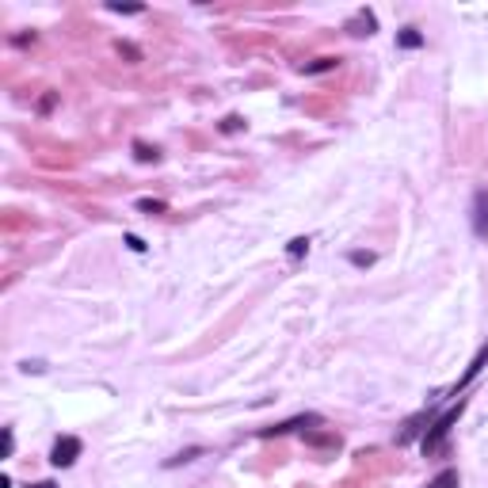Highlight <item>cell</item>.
<instances>
[{
	"mask_svg": "<svg viewBox=\"0 0 488 488\" xmlns=\"http://www.w3.org/2000/svg\"><path fill=\"white\" fill-rule=\"evenodd\" d=\"M465 409V401H458L454 409H446L439 420H431V427H427V435H423V454H439L446 450V439H450V427L458 423V416H462Z\"/></svg>",
	"mask_w": 488,
	"mask_h": 488,
	"instance_id": "obj_1",
	"label": "cell"
},
{
	"mask_svg": "<svg viewBox=\"0 0 488 488\" xmlns=\"http://www.w3.org/2000/svg\"><path fill=\"white\" fill-rule=\"evenodd\" d=\"M80 450H84V443L77 439V435H65V439H57L54 446V454H50V462L57 465V470H69V465L80 458Z\"/></svg>",
	"mask_w": 488,
	"mask_h": 488,
	"instance_id": "obj_2",
	"label": "cell"
},
{
	"mask_svg": "<svg viewBox=\"0 0 488 488\" xmlns=\"http://www.w3.org/2000/svg\"><path fill=\"white\" fill-rule=\"evenodd\" d=\"M473 237L488 240V191L484 187L473 195Z\"/></svg>",
	"mask_w": 488,
	"mask_h": 488,
	"instance_id": "obj_3",
	"label": "cell"
},
{
	"mask_svg": "<svg viewBox=\"0 0 488 488\" xmlns=\"http://www.w3.org/2000/svg\"><path fill=\"white\" fill-rule=\"evenodd\" d=\"M348 30H351L355 38H370L374 30H378V19H374L370 8H359V12H355V16L348 19Z\"/></svg>",
	"mask_w": 488,
	"mask_h": 488,
	"instance_id": "obj_4",
	"label": "cell"
},
{
	"mask_svg": "<svg viewBox=\"0 0 488 488\" xmlns=\"http://www.w3.org/2000/svg\"><path fill=\"white\" fill-rule=\"evenodd\" d=\"M484 366H488V343H484V348H481V351H477V355H473V362H470V366H465V378H462V382H458V385H454V396H458V393H462V389H465V385H470V382L477 378V374H481V370H484Z\"/></svg>",
	"mask_w": 488,
	"mask_h": 488,
	"instance_id": "obj_5",
	"label": "cell"
},
{
	"mask_svg": "<svg viewBox=\"0 0 488 488\" xmlns=\"http://www.w3.org/2000/svg\"><path fill=\"white\" fill-rule=\"evenodd\" d=\"M317 423H321V416H294V420L279 423V427H267L263 435H287V431H298V427H317Z\"/></svg>",
	"mask_w": 488,
	"mask_h": 488,
	"instance_id": "obj_6",
	"label": "cell"
},
{
	"mask_svg": "<svg viewBox=\"0 0 488 488\" xmlns=\"http://www.w3.org/2000/svg\"><path fill=\"white\" fill-rule=\"evenodd\" d=\"M423 423H431V420H427V412H420V416H412V420H409V423H404V431H401V435H396V443H412V439H416V435H420V431H423Z\"/></svg>",
	"mask_w": 488,
	"mask_h": 488,
	"instance_id": "obj_7",
	"label": "cell"
},
{
	"mask_svg": "<svg viewBox=\"0 0 488 488\" xmlns=\"http://www.w3.org/2000/svg\"><path fill=\"white\" fill-rule=\"evenodd\" d=\"M396 46H401V50H420L423 46V35L416 27H404L401 35H396Z\"/></svg>",
	"mask_w": 488,
	"mask_h": 488,
	"instance_id": "obj_8",
	"label": "cell"
},
{
	"mask_svg": "<svg viewBox=\"0 0 488 488\" xmlns=\"http://www.w3.org/2000/svg\"><path fill=\"white\" fill-rule=\"evenodd\" d=\"M427 488H462V477H458V470H443L439 477L427 481Z\"/></svg>",
	"mask_w": 488,
	"mask_h": 488,
	"instance_id": "obj_9",
	"label": "cell"
},
{
	"mask_svg": "<svg viewBox=\"0 0 488 488\" xmlns=\"http://www.w3.org/2000/svg\"><path fill=\"white\" fill-rule=\"evenodd\" d=\"M336 65H340L336 57H317L313 65H301V73H328V69H336Z\"/></svg>",
	"mask_w": 488,
	"mask_h": 488,
	"instance_id": "obj_10",
	"label": "cell"
},
{
	"mask_svg": "<svg viewBox=\"0 0 488 488\" xmlns=\"http://www.w3.org/2000/svg\"><path fill=\"white\" fill-rule=\"evenodd\" d=\"M305 252H309V240H305V237H294V240H290V256L298 260V256H305Z\"/></svg>",
	"mask_w": 488,
	"mask_h": 488,
	"instance_id": "obj_11",
	"label": "cell"
},
{
	"mask_svg": "<svg viewBox=\"0 0 488 488\" xmlns=\"http://www.w3.org/2000/svg\"><path fill=\"white\" fill-rule=\"evenodd\" d=\"M351 263H355V267H370V263H374V252H351Z\"/></svg>",
	"mask_w": 488,
	"mask_h": 488,
	"instance_id": "obj_12",
	"label": "cell"
},
{
	"mask_svg": "<svg viewBox=\"0 0 488 488\" xmlns=\"http://www.w3.org/2000/svg\"><path fill=\"white\" fill-rule=\"evenodd\" d=\"M111 12H122V16H138L141 12V4H107Z\"/></svg>",
	"mask_w": 488,
	"mask_h": 488,
	"instance_id": "obj_13",
	"label": "cell"
},
{
	"mask_svg": "<svg viewBox=\"0 0 488 488\" xmlns=\"http://www.w3.org/2000/svg\"><path fill=\"white\" fill-rule=\"evenodd\" d=\"M138 160H145V165H149V160H157V149H149V145H141V141H138Z\"/></svg>",
	"mask_w": 488,
	"mask_h": 488,
	"instance_id": "obj_14",
	"label": "cell"
},
{
	"mask_svg": "<svg viewBox=\"0 0 488 488\" xmlns=\"http://www.w3.org/2000/svg\"><path fill=\"white\" fill-rule=\"evenodd\" d=\"M240 126H244V122H240L237 115H229L226 122H221V130H226V134H237V130H240Z\"/></svg>",
	"mask_w": 488,
	"mask_h": 488,
	"instance_id": "obj_15",
	"label": "cell"
},
{
	"mask_svg": "<svg viewBox=\"0 0 488 488\" xmlns=\"http://www.w3.org/2000/svg\"><path fill=\"white\" fill-rule=\"evenodd\" d=\"M16 450V435H12V427H4V458H12Z\"/></svg>",
	"mask_w": 488,
	"mask_h": 488,
	"instance_id": "obj_16",
	"label": "cell"
},
{
	"mask_svg": "<svg viewBox=\"0 0 488 488\" xmlns=\"http://www.w3.org/2000/svg\"><path fill=\"white\" fill-rule=\"evenodd\" d=\"M138 206L145 210V214H160V210H165V202H152V199H141Z\"/></svg>",
	"mask_w": 488,
	"mask_h": 488,
	"instance_id": "obj_17",
	"label": "cell"
},
{
	"mask_svg": "<svg viewBox=\"0 0 488 488\" xmlns=\"http://www.w3.org/2000/svg\"><path fill=\"white\" fill-rule=\"evenodd\" d=\"M118 54H126L130 61H138V57H141V54H138V50H134V46H130V43H118Z\"/></svg>",
	"mask_w": 488,
	"mask_h": 488,
	"instance_id": "obj_18",
	"label": "cell"
},
{
	"mask_svg": "<svg viewBox=\"0 0 488 488\" xmlns=\"http://www.w3.org/2000/svg\"><path fill=\"white\" fill-rule=\"evenodd\" d=\"M126 244H130V248H134V252H145V244H141V237H126Z\"/></svg>",
	"mask_w": 488,
	"mask_h": 488,
	"instance_id": "obj_19",
	"label": "cell"
},
{
	"mask_svg": "<svg viewBox=\"0 0 488 488\" xmlns=\"http://www.w3.org/2000/svg\"><path fill=\"white\" fill-rule=\"evenodd\" d=\"M35 488H54V484H50V481H43V484H35Z\"/></svg>",
	"mask_w": 488,
	"mask_h": 488,
	"instance_id": "obj_20",
	"label": "cell"
}]
</instances>
